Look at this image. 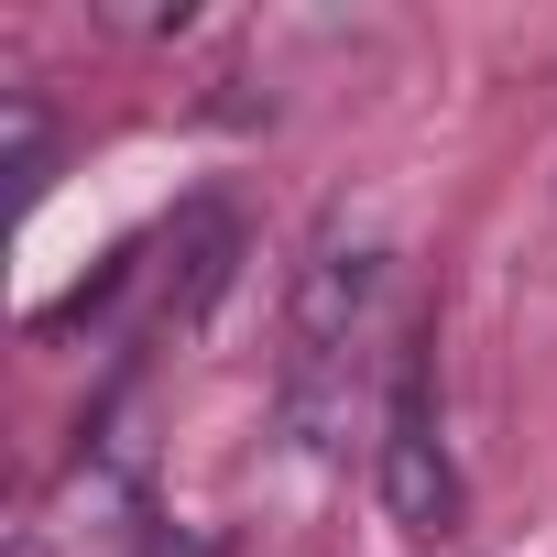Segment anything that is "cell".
<instances>
[{
    "label": "cell",
    "instance_id": "obj_2",
    "mask_svg": "<svg viewBox=\"0 0 557 557\" xmlns=\"http://www.w3.org/2000/svg\"><path fill=\"white\" fill-rule=\"evenodd\" d=\"M372 492L405 535H448L459 524V459L437 437V394H426V329H405L394 383H383V448H372Z\"/></svg>",
    "mask_w": 557,
    "mask_h": 557
},
{
    "label": "cell",
    "instance_id": "obj_3",
    "mask_svg": "<svg viewBox=\"0 0 557 557\" xmlns=\"http://www.w3.org/2000/svg\"><path fill=\"white\" fill-rule=\"evenodd\" d=\"M12 153H23V186H45L55 132H45V99H34V88H12Z\"/></svg>",
    "mask_w": 557,
    "mask_h": 557
},
{
    "label": "cell",
    "instance_id": "obj_4",
    "mask_svg": "<svg viewBox=\"0 0 557 557\" xmlns=\"http://www.w3.org/2000/svg\"><path fill=\"white\" fill-rule=\"evenodd\" d=\"M153 557H219L208 535H153Z\"/></svg>",
    "mask_w": 557,
    "mask_h": 557
},
{
    "label": "cell",
    "instance_id": "obj_1",
    "mask_svg": "<svg viewBox=\"0 0 557 557\" xmlns=\"http://www.w3.org/2000/svg\"><path fill=\"white\" fill-rule=\"evenodd\" d=\"M383 285H394V240L372 219H329L296 262V296H285V426L307 448H339L329 426H350L339 405V361L361 350V329L383 318Z\"/></svg>",
    "mask_w": 557,
    "mask_h": 557
}]
</instances>
